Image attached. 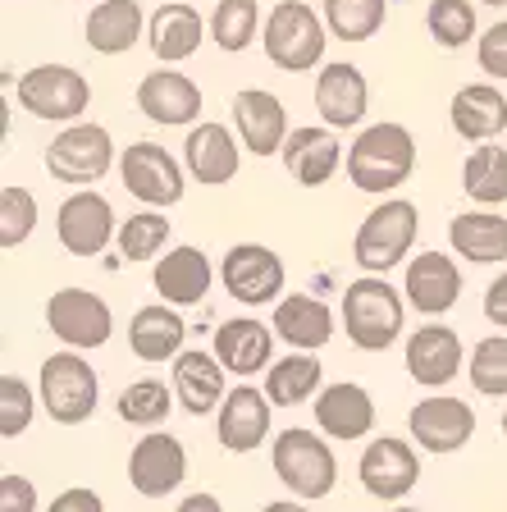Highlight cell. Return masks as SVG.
<instances>
[{"label":"cell","instance_id":"obj_1","mask_svg":"<svg viewBox=\"0 0 507 512\" xmlns=\"http://www.w3.org/2000/svg\"><path fill=\"white\" fill-rule=\"evenodd\" d=\"M416 170V138L402 124H370L357 133V142L348 147V179L361 192H384L402 188Z\"/></svg>","mask_w":507,"mask_h":512},{"label":"cell","instance_id":"obj_2","mask_svg":"<svg viewBox=\"0 0 507 512\" xmlns=\"http://www.w3.org/2000/svg\"><path fill=\"white\" fill-rule=\"evenodd\" d=\"M402 293L384 275H361L343 288V330L361 352H384L402 334Z\"/></svg>","mask_w":507,"mask_h":512},{"label":"cell","instance_id":"obj_3","mask_svg":"<svg viewBox=\"0 0 507 512\" xmlns=\"http://www.w3.org/2000/svg\"><path fill=\"white\" fill-rule=\"evenodd\" d=\"M416 229H421V215L407 197H384L375 211L361 220L357 238H352V261H357L366 275H389L393 266H402L412 256Z\"/></svg>","mask_w":507,"mask_h":512},{"label":"cell","instance_id":"obj_4","mask_svg":"<svg viewBox=\"0 0 507 512\" xmlns=\"http://www.w3.org/2000/svg\"><path fill=\"white\" fill-rule=\"evenodd\" d=\"M325 23L311 5L302 0H279L270 19H265L261 46L270 55V64H279L284 74H311L320 60H325Z\"/></svg>","mask_w":507,"mask_h":512},{"label":"cell","instance_id":"obj_5","mask_svg":"<svg viewBox=\"0 0 507 512\" xmlns=\"http://www.w3.org/2000/svg\"><path fill=\"white\" fill-rule=\"evenodd\" d=\"M270 458H275V476L284 480L297 499L316 503V499H325V494H334V485H338L334 448H329L320 435H311L307 426L279 430Z\"/></svg>","mask_w":507,"mask_h":512},{"label":"cell","instance_id":"obj_6","mask_svg":"<svg viewBox=\"0 0 507 512\" xmlns=\"http://www.w3.org/2000/svg\"><path fill=\"white\" fill-rule=\"evenodd\" d=\"M37 394H42V407L51 412L55 426H83L87 416L96 412L101 384H96V371L78 352H55V357L42 362Z\"/></svg>","mask_w":507,"mask_h":512},{"label":"cell","instance_id":"obj_7","mask_svg":"<svg viewBox=\"0 0 507 512\" xmlns=\"http://www.w3.org/2000/svg\"><path fill=\"white\" fill-rule=\"evenodd\" d=\"M19 106L32 119L51 124H83V110L92 106V87L69 64H37L19 78Z\"/></svg>","mask_w":507,"mask_h":512},{"label":"cell","instance_id":"obj_8","mask_svg":"<svg viewBox=\"0 0 507 512\" xmlns=\"http://www.w3.org/2000/svg\"><path fill=\"white\" fill-rule=\"evenodd\" d=\"M115 165V142L101 124H69L64 133H55V142L46 147V170L55 183H74L78 192L87 183H101Z\"/></svg>","mask_w":507,"mask_h":512},{"label":"cell","instance_id":"obj_9","mask_svg":"<svg viewBox=\"0 0 507 512\" xmlns=\"http://www.w3.org/2000/svg\"><path fill=\"white\" fill-rule=\"evenodd\" d=\"M220 284L247 307H270L284 293V261L265 243H238L220 261Z\"/></svg>","mask_w":507,"mask_h":512},{"label":"cell","instance_id":"obj_10","mask_svg":"<svg viewBox=\"0 0 507 512\" xmlns=\"http://www.w3.org/2000/svg\"><path fill=\"white\" fill-rule=\"evenodd\" d=\"M55 234H60V247L69 256H101L110 247V238H119L115 206L92 188L74 192L55 211Z\"/></svg>","mask_w":507,"mask_h":512},{"label":"cell","instance_id":"obj_11","mask_svg":"<svg viewBox=\"0 0 507 512\" xmlns=\"http://www.w3.org/2000/svg\"><path fill=\"white\" fill-rule=\"evenodd\" d=\"M46 325H51L55 339H64L74 352H83V348L110 343L115 316H110L106 298H96L87 288H60V293H51V302H46Z\"/></svg>","mask_w":507,"mask_h":512},{"label":"cell","instance_id":"obj_12","mask_svg":"<svg viewBox=\"0 0 507 512\" xmlns=\"http://www.w3.org/2000/svg\"><path fill=\"white\" fill-rule=\"evenodd\" d=\"M119 179L124 188L147 206H174L183 202V165L156 142H133L119 156Z\"/></svg>","mask_w":507,"mask_h":512},{"label":"cell","instance_id":"obj_13","mask_svg":"<svg viewBox=\"0 0 507 512\" xmlns=\"http://www.w3.org/2000/svg\"><path fill=\"white\" fill-rule=\"evenodd\" d=\"M357 476H361V485H366V494H375V499H384V503H398L416 490L421 462H416L407 439L380 435L366 444V453H361V462H357Z\"/></svg>","mask_w":507,"mask_h":512},{"label":"cell","instance_id":"obj_14","mask_svg":"<svg viewBox=\"0 0 507 512\" xmlns=\"http://www.w3.org/2000/svg\"><path fill=\"white\" fill-rule=\"evenodd\" d=\"M407 430H412V439L425 453H457V448H466L471 435H476V412L462 398L434 394V398H421L407 412Z\"/></svg>","mask_w":507,"mask_h":512},{"label":"cell","instance_id":"obj_15","mask_svg":"<svg viewBox=\"0 0 507 512\" xmlns=\"http://www.w3.org/2000/svg\"><path fill=\"white\" fill-rule=\"evenodd\" d=\"M188 476V448L174 435H147L133 444L128 453V485L142 494V499H165L174 494Z\"/></svg>","mask_w":507,"mask_h":512},{"label":"cell","instance_id":"obj_16","mask_svg":"<svg viewBox=\"0 0 507 512\" xmlns=\"http://www.w3.org/2000/svg\"><path fill=\"white\" fill-rule=\"evenodd\" d=\"M233 124H238V138L252 156H275L288 142V110L275 92H261V87H247V92L233 96Z\"/></svg>","mask_w":507,"mask_h":512},{"label":"cell","instance_id":"obj_17","mask_svg":"<svg viewBox=\"0 0 507 512\" xmlns=\"http://www.w3.org/2000/svg\"><path fill=\"white\" fill-rule=\"evenodd\" d=\"M402 293L421 316H444L457 307L462 298V270H457L453 256L444 252H421L407 261V279H402Z\"/></svg>","mask_w":507,"mask_h":512},{"label":"cell","instance_id":"obj_18","mask_svg":"<svg viewBox=\"0 0 507 512\" xmlns=\"http://www.w3.org/2000/svg\"><path fill=\"white\" fill-rule=\"evenodd\" d=\"M370 87L366 74L348 60H334L316 74V110L325 115V128H357L366 119Z\"/></svg>","mask_w":507,"mask_h":512},{"label":"cell","instance_id":"obj_19","mask_svg":"<svg viewBox=\"0 0 507 512\" xmlns=\"http://www.w3.org/2000/svg\"><path fill=\"white\" fill-rule=\"evenodd\" d=\"M138 110L151 124L179 128L201 115V87L179 69H156L138 83Z\"/></svg>","mask_w":507,"mask_h":512},{"label":"cell","instance_id":"obj_20","mask_svg":"<svg viewBox=\"0 0 507 512\" xmlns=\"http://www.w3.org/2000/svg\"><path fill=\"white\" fill-rule=\"evenodd\" d=\"M215 430H220V444L229 453H252L270 439V398L265 389H252V384H238L229 389L220 416H215Z\"/></svg>","mask_w":507,"mask_h":512},{"label":"cell","instance_id":"obj_21","mask_svg":"<svg viewBox=\"0 0 507 512\" xmlns=\"http://www.w3.org/2000/svg\"><path fill=\"white\" fill-rule=\"evenodd\" d=\"M462 366H466V352H462L457 330H448V325H421V330H412V339H407V375L416 384L439 389Z\"/></svg>","mask_w":507,"mask_h":512},{"label":"cell","instance_id":"obj_22","mask_svg":"<svg viewBox=\"0 0 507 512\" xmlns=\"http://www.w3.org/2000/svg\"><path fill=\"white\" fill-rule=\"evenodd\" d=\"M211 256L201 252V247H169L165 256L156 261V293L165 298V307H197L206 293H211Z\"/></svg>","mask_w":507,"mask_h":512},{"label":"cell","instance_id":"obj_23","mask_svg":"<svg viewBox=\"0 0 507 512\" xmlns=\"http://www.w3.org/2000/svg\"><path fill=\"white\" fill-rule=\"evenodd\" d=\"M284 170L293 174L302 188H325L329 179L338 174V165H343V147H338L334 128H293L284 142Z\"/></svg>","mask_w":507,"mask_h":512},{"label":"cell","instance_id":"obj_24","mask_svg":"<svg viewBox=\"0 0 507 512\" xmlns=\"http://www.w3.org/2000/svg\"><path fill=\"white\" fill-rule=\"evenodd\" d=\"M270 352H275V334L270 325H261L256 316H238V320H224L215 330V357H220L224 371H233L238 380L256 371H270Z\"/></svg>","mask_w":507,"mask_h":512},{"label":"cell","instance_id":"obj_25","mask_svg":"<svg viewBox=\"0 0 507 512\" xmlns=\"http://www.w3.org/2000/svg\"><path fill=\"white\" fill-rule=\"evenodd\" d=\"M183 165H188V174L197 183L224 188L238 174L243 156H238V142H233V133L224 124H197L188 133V142H183Z\"/></svg>","mask_w":507,"mask_h":512},{"label":"cell","instance_id":"obj_26","mask_svg":"<svg viewBox=\"0 0 507 512\" xmlns=\"http://www.w3.org/2000/svg\"><path fill=\"white\" fill-rule=\"evenodd\" d=\"M316 426L329 439H366L375 430V398L352 380L329 384L316 398Z\"/></svg>","mask_w":507,"mask_h":512},{"label":"cell","instance_id":"obj_27","mask_svg":"<svg viewBox=\"0 0 507 512\" xmlns=\"http://www.w3.org/2000/svg\"><path fill=\"white\" fill-rule=\"evenodd\" d=\"M174 398H179V407L188 416H206L215 407H224L229 389H224L220 357H211V352H201V348L183 352L179 362H174Z\"/></svg>","mask_w":507,"mask_h":512},{"label":"cell","instance_id":"obj_28","mask_svg":"<svg viewBox=\"0 0 507 512\" xmlns=\"http://www.w3.org/2000/svg\"><path fill=\"white\" fill-rule=\"evenodd\" d=\"M183 334H188V325L165 302L133 311V320H128V348L138 352L142 362H179L183 352H188L183 348Z\"/></svg>","mask_w":507,"mask_h":512},{"label":"cell","instance_id":"obj_29","mask_svg":"<svg viewBox=\"0 0 507 512\" xmlns=\"http://www.w3.org/2000/svg\"><path fill=\"white\" fill-rule=\"evenodd\" d=\"M453 128L457 138L476 142V147H485V142H494L498 133L507 128V96L498 92L494 83H471L462 87V92L453 96Z\"/></svg>","mask_w":507,"mask_h":512},{"label":"cell","instance_id":"obj_30","mask_svg":"<svg viewBox=\"0 0 507 512\" xmlns=\"http://www.w3.org/2000/svg\"><path fill=\"white\" fill-rule=\"evenodd\" d=\"M275 334L288 343L293 352H316L334 339V311L325 307L311 293H293V298H279L275 307Z\"/></svg>","mask_w":507,"mask_h":512},{"label":"cell","instance_id":"obj_31","mask_svg":"<svg viewBox=\"0 0 507 512\" xmlns=\"http://www.w3.org/2000/svg\"><path fill=\"white\" fill-rule=\"evenodd\" d=\"M147 42H151V55H156L165 69L188 60L201 46V14L192 10V5H183V0H169V5H160V10L151 14Z\"/></svg>","mask_w":507,"mask_h":512},{"label":"cell","instance_id":"obj_32","mask_svg":"<svg viewBox=\"0 0 507 512\" xmlns=\"http://www.w3.org/2000/svg\"><path fill=\"white\" fill-rule=\"evenodd\" d=\"M142 28H147V19H142L138 0H101L87 14V46L101 55H124L138 46Z\"/></svg>","mask_w":507,"mask_h":512},{"label":"cell","instance_id":"obj_33","mask_svg":"<svg viewBox=\"0 0 507 512\" xmlns=\"http://www.w3.org/2000/svg\"><path fill=\"white\" fill-rule=\"evenodd\" d=\"M448 243L476 266H498L507 261V220L498 211H462L448 224Z\"/></svg>","mask_w":507,"mask_h":512},{"label":"cell","instance_id":"obj_34","mask_svg":"<svg viewBox=\"0 0 507 512\" xmlns=\"http://www.w3.org/2000/svg\"><path fill=\"white\" fill-rule=\"evenodd\" d=\"M320 375H325V366L316 362V352H288L265 371V398L275 407H302L325 394Z\"/></svg>","mask_w":507,"mask_h":512},{"label":"cell","instance_id":"obj_35","mask_svg":"<svg viewBox=\"0 0 507 512\" xmlns=\"http://www.w3.org/2000/svg\"><path fill=\"white\" fill-rule=\"evenodd\" d=\"M462 188L476 206H503L507 202V151L503 147H476L462 165Z\"/></svg>","mask_w":507,"mask_h":512},{"label":"cell","instance_id":"obj_36","mask_svg":"<svg viewBox=\"0 0 507 512\" xmlns=\"http://www.w3.org/2000/svg\"><path fill=\"white\" fill-rule=\"evenodd\" d=\"M389 0H325V28L338 42H370L384 28Z\"/></svg>","mask_w":507,"mask_h":512},{"label":"cell","instance_id":"obj_37","mask_svg":"<svg viewBox=\"0 0 507 512\" xmlns=\"http://www.w3.org/2000/svg\"><path fill=\"white\" fill-rule=\"evenodd\" d=\"M256 32H265L261 28V5H256V0H220V5H215L211 37H215L220 51H229V55L247 51V46L256 42Z\"/></svg>","mask_w":507,"mask_h":512},{"label":"cell","instance_id":"obj_38","mask_svg":"<svg viewBox=\"0 0 507 512\" xmlns=\"http://www.w3.org/2000/svg\"><path fill=\"white\" fill-rule=\"evenodd\" d=\"M425 28L444 51H462L476 37V0H430Z\"/></svg>","mask_w":507,"mask_h":512},{"label":"cell","instance_id":"obj_39","mask_svg":"<svg viewBox=\"0 0 507 512\" xmlns=\"http://www.w3.org/2000/svg\"><path fill=\"white\" fill-rule=\"evenodd\" d=\"M119 256L124 261H151V256L165 252L169 243V220L160 211H138L119 224Z\"/></svg>","mask_w":507,"mask_h":512},{"label":"cell","instance_id":"obj_40","mask_svg":"<svg viewBox=\"0 0 507 512\" xmlns=\"http://www.w3.org/2000/svg\"><path fill=\"white\" fill-rule=\"evenodd\" d=\"M169 407H174V389H165L160 380H138L119 394V421H128V426H160L169 416Z\"/></svg>","mask_w":507,"mask_h":512},{"label":"cell","instance_id":"obj_41","mask_svg":"<svg viewBox=\"0 0 507 512\" xmlns=\"http://www.w3.org/2000/svg\"><path fill=\"white\" fill-rule=\"evenodd\" d=\"M471 384H476V394L485 398H507V334H489V339L476 343L471 352Z\"/></svg>","mask_w":507,"mask_h":512},{"label":"cell","instance_id":"obj_42","mask_svg":"<svg viewBox=\"0 0 507 512\" xmlns=\"http://www.w3.org/2000/svg\"><path fill=\"white\" fill-rule=\"evenodd\" d=\"M32 224H37V197L19 183H5L0 188V247L14 252L32 234Z\"/></svg>","mask_w":507,"mask_h":512},{"label":"cell","instance_id":"obj_43","mask_svg":"<svg viewBox=\"0 0 507 512\" xmlns=\"http://www.w3.org/2000/svg\"><path fill=\"white\" fill-rule=\"evenodd\" d=\"M32 389L19 380V375H0V435L5 439H14V435H23V430L32 426Z\"/></svg>","mask_w":507,"mask_h":512},{"label":"cell","instance_id":"obj_44","mask_svg":"<svg viewBox=\"0 0 507 512\" xmlns=\"http://www.w3.org/2000/svg\"><path fill=\"white\" fill-rule=\"evenodd\" d=\"M476 55H480V69H485L489 78H507V19L494 23L489 32H480Z\"/></svg>","mask_w":507,"mask_h":512},{"label":"cell","instance_id":"obj_45","mask_svg":"<svg viewBox=\"0 0 507 512\" xmlns=\"http://www.w3.org/2000/svg\"><path fill=\"white\" fill-rule=\"evenodd\" d=\"M0 512H37V485L28 476H0Z\"/></svg>","mask_w":507,"mask_h":512},{"label":"cell","instance_id":"obj_46","mask_svg":"<svg viewBox=\"0 0 507 512\" xmlns=\"http://www.w3.org/2000/svg\"><path fill=\"white\" fill-rule=\"evenodd\" d=\"M46 512H106V503H101V494H96V490H83V485H74V490L55 494Z\"/></svg>","mask_w":507,"mask_h":512},{"label":"cell","instance_id":"obj_47","mask_svg":"<svg viewBox=\"0 0 507 512\" xmlns=\"http://www.w3.org/2000/svg\"><path fill=\"white\" fill-rule=\"evenodd\" d=\"M485 316H489V325L507 330V270L485 288Z\"/></svg>","mask_w":507,"mask_h":512},{"label":"cell","instance_id":"obj_48","mask_svg":"<svg viewBox=\"0 0 507 512\" xmlns=\"http://www.w3.org/2000/svg\"><path fill=\"white\" fill-rule=\"evenodd\" d=\"M174 512H224V503L215 499V494H188Z\"/></svg>","mask_w":507,"mask_h":512},{"label":"cell","instance_id":"obj_49","mask_svg":"<svg viewBox=\"0 0 507 512\" xmlns=\"http://www.w3.org/2000/svg\"><path fill=\"white\" fill-rule=\"evenodd\" d=\"M261 512H311V508H302L297 499H279V503H265Z\"/></svg>","mask_w":507,"mask_h":512},{"label":"cell","instance_id":"obj_50","mask_svg":"<svg viewBox=\"0 0 507 512\" xmlns=\"http://www.w3.org/2000/svg\"><path fill=\"white\" fill-rule=\"evenodd\" d=\"M503 435H507V407H503Z\"/></svg>","mask_w":507,"mask_h":512},{"label":"cell","instance_id":"obj_51","mask_svg":"<svg viewBox=\"0 0 507 512\" xmlns=\"http://www.w3.org/2000/svg\"><path fill=\"white\" fill-rule=\"evenodd\" d=\"M393 512H421V508H393Z\"/></svg>","mask_w":507,"mask_h":512},{"label":"cell","instance_id":"obj_52","mask_svg":"<svg viewBox=\"0 0 507 512\" xmlns=\"http://www.w3.org/2000/svg\"><path fill=\"white\" fill-rule=\"evenodd\" d=\"M485 5H507V0H485Z\"/></svg>","mask_w":507,"mask_h":512}]
</instances>
